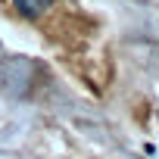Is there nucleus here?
I'll use <instances>...</instances> for the list:
<instances>
[{"label":"nucleus","mask_w":159,"mask_h":159,"mask_svg":"<svg viewBox=\"0 0 159 159\" xmlns=\"http://www.w3.org/2000/svg\"><path fill=\"white\" fill-rule=\"evenodd\" d=\"M13 3H16V10H19L22 16H38L41 10H47L50 0H13Z\"/></svg>","instance_id":"nucleus-1"}]
</instances>
